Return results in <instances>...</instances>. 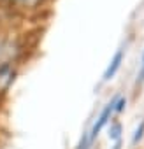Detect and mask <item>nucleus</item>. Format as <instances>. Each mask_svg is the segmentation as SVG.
Instances as JSON below:
<instances>
[{
	"label": "nucleus",
	"mask_w": 144,
	"mask_h": 149,
	"mask_svg": "<svg viewBox=\"0 0 144 149\" xmlns=\"http://www.w3.org/2000/svg\"><path fill=\"white\" fill-rule=\"evenodd\" d=\"M48 0H0V9L9 14H28L46 6Z\"/></svg>",
	"instance_id": "f257e3e1"
},
{
	"label": "nucleus",
	"mask_w": 144,
	"mask_h": 149,
	"mask_svg": "<svg viewBox=\"0 0 144 149\" xmlns=\"http://www.w3.org/2000/svg\"><path fill=\"white\" fill-rule=\"evenodd\" d=\"M114 102H116V98L113 100V102H109L106 107H104V111L100 112V116L97 118V121H95V125L92 126V130L88 132V139H90V144L99 137V133L102 132V128L109 123V119H111V116H113V112H114Z\"/></svg>",
	"instance_id": "7ed1b4c3"
},
{
	"label": "nucleus",
	"mask_w": 144,
	"mask_h": 149,
	"mask_svg": "<svg viewBox=\"0 0 144 149\" xmlns=\"http://www.w3.org/2000/svg\"><path fill=\"white\" fill-rule=\"evenodd\" d=\"M120 133H121V125L120 123H113L111 128H109V139L111 140H120Z\"/></svg>",
	"instance_id": "39448f33"
},
{
	"label": "nucleus",
	"mask_w": 144,
	"mask_h": 149,
	"mask_svg": "<svg viewBox=\"0 0 144 149\" xmlns=\"http://www.w3.org/2000/svg\"><path fill=\"white\" fill-rule=\"evenodd\" d=\"M142 137H144V119H142L141 125L137 126V130H135V133H134V139H132V144H137Z\"/></svg>",
	"instance_id": "423d86ee"
},
{
	"label": "nucleus",
	"mask_w": 144,
	"mask_h": 149,
	"mask_svg": "<svg viewBox=\"0 0 144 149\" xmlns=\"http://www.w3.org/2000/svg\"><path fill=\"white\" fill-rule=\"evenodd\" d=\"M125 105H127V98H116V102H114V112H123Z\"/></svg>",
	"instance_id": "0eeeda50"
},
{
	"label": "nucleus",
	"mask_w": 144,
	"mask_h": 149,
	"mask_svg": "<svg viewBox=\"0 0 144 149\" xmlns=\"http://www.w3.org/2000/svg\"><path fill=\"white\" fill-rule=\"evenodd\" d=\"M18 76V63H0V97L7 95Z\"/></svg>",
	"instance_id": "f03ea898"
},
{
	"label": "nucleus",
	"mask_w": 144,
	"mask_h": 149,
	"mask_svg": "<svg viewBox=\"0 0 144 149\" xmlns=\"http://www.w3.org/2000/svg\"><path fill=\"white\" fill-rule=\"evenodd\" d=\"M113 149H121V142H120V140H118V142H116V144H114V146H113Z\"/></svg>",
	"instance_id": "1a4fd4ad"
},
{
	"label": "nucleus",
	"mask_w": 144,
	"mask_h": 149,
	"mask_svg": "<svg viewBox=\"0 0 144 149\" xmlns=\"http://www.w3.org/2000/svg\"><path fill=\"white\" fill-rule=\"evenodd\" d=\"M144 81V56H142V68L139 72V77H137V83H142Z\"/></svg>",
	"instance_id": "6e6552de"
},
{
	"label": "nucleus",
	"mask_w": 144,
	"mask_h": 149,
	"mask_svg": "<svg viewBox=\"0 0 144 149\" xmlns=\"http://www.w3.org/2000/svg\"><path fill=\"white\" fill-rule=\"evenodd\" d=\"M121 63H123V49L116 51V54L113 56L111 63L107 65V68H106V72H104V81H111V79L116 76V72L120 70Z\"/></svg>",
	"instance_id": "20e7f679"
},
{
	"label": "nucleus",
	"mask_w": 144,
	"mask_h": 149,
	"mask_svg": "<svg viewBox=\"0 0 144 149\" xmlns=\"http://www.w3.org/2000/svg\"><path fill=\"white\" fill-rule=\"evenodd\" d=\"M2 107H4V97H0V114H2Z\"/></svg>",
	"instance_id": "9d476101"
}]
</instances>
